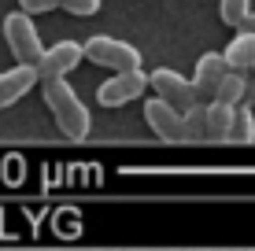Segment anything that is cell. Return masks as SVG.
Instances as JSON below:
<instances>
[{
    "label": "cell",
    "mask_w": 255,
    "mask_h": 251,
    "mask_svg": "<svg viewBox=\"0 0 255 251\" xmlns=\"http://www.w3.org/2000/svg\"><path fill=\"white\" fill-rule=\"evenodd\" d=\"M41 85H45V103L52 111V118H56L59 133L70 137V141H85L93 129V118H89V107L82 103V96L74 92V85L67 78H48Z\"/></svg>",
    "instance_id": "1"
},
{
    "label": "cell",
    "mask_w": 255,
    "mask_h": 251,
    "mask_svg": "<svg viewBox=\"0 0 255 251\" xmlns=\"http://www.w3.org/2000/svg\"><path fill=\"white\" fill-rule=\"evenodd\" d=\"M82 56L93 59V63L108 67V71H140V48L129 45V41H119L111 33H96L82 45Z\"/></svg>",
    "instance_id": "2"
},
{
    "label": "cell",
    "mask_w": 255,
    "mask_h": 251,
    "mask_svg": "<svg viewBox=\"0 0 255 251\" xmlns=\"http://www.w3.org/2000/svg\"><path fill=\"white\" fill-rule=\"evenodd\" d=\"M4 41H7V48H11V56L19 59V63H26V67H37L41 52H45L37 26H33V19L22 15V11L4 15Z\"/></svg>",
    "instance_id": "3"
},
{
    "label": "cell",
    "mask_w": 255,
    "mask_h": 251,
    "mask_svg": "<svg viewBox=\"0 0 255 251\" xmlns=\"http://www.w3.org/2000/svg\"><path fill=\"white\" fill-rule=\"evenodd\" d=\"M148 85L155 89V96H159L163 103H170L174 111H189L192 103H200V96H196V89H192V82L189 78H181L174 67H155L152 74H148Z\"/></svg>",
    "instance_id": "4"
},
{
    "label": "cell",
    "mask_w": 255,
    "mask_h": 251,
    "mask_svg": "<svg viewBox=\"0 0 255 251\" xmlns=\"http://www.w3.org/2000/svg\"><path fill=\"white\" fill-rule=\"evenodd\" d=\"M144 89H148L144 71H119L115 78H108V82L96 89V103H104V107H122V103L137 100Z\"/></svg>",
    "instance_id": "5"
},
{
    "label": "cell",
    "mask_w": 255,
    "mask_h": 251,
    "mask_svg": "<svg viewBox=\"0 0 255 251\" xmlns=\"http://www.w3.org/2000/svg\"><path fill=\"white\" fill-rule=\"evenodd\" d=\"M82 45L78 41H59V45H52V48H45L41 52V59H37V78L41 82H48V78H63V74H70L78 63H82Z\"/></svg>",
    "instance_id": "6"
},
{
    "label": "cell",
    "mask_w": 255,
    "mask_h": 251,
    "mask_svg": "<svg viewBox=\"0 0 255 251\" xmlns=\"http://www.w3.org/2000/svg\"><path fill=\"white\" fill-rule=\"evenodd\" d=\"M144 122L152 126V133L166 144H178L181 141V111H174L170 103H163L159 96L144 103Z\"/></svg>",
    "instance_id": "7"
},
{
    "label": "cell",
    "mask_w": 255,
    "mask_h": 251,
    "mask_svg": "<svg viewBox=\"0 0 255 251\" xmlns=\"http://www.w3.org/2000/svg\"><path fill=\"white\" fill-rule=\"evenodd\" d=\"M226 74H230V67H226L222 52H207V56L196 59V74H192L189 82H192V89H196L200 100H211V96H215V89L222 85Z\"/></svg>",
    "instance_id": "8"
},
{
    "label": "cell",
    "mask_w": 255,
    "mask_h": 251,
    "mask_svg": "<svg viewBox=\"0 0 255 251\" xmlns=\"http://www.w3.org/2000/svg\"><path fill=\"white\" fill-rule=\"evenodd\" d=\"M37 82H41L37 71H33V67H26V63H15L11 71H4V74H0V107L19 103Z\"/></svg>",
    "instance_id": "9"
},
{
    "label": "cell",
    "mask_w": 255,
    "mask_h": 251,
    "mask_svg": "<svg viewBox=\"0 0 255 251\" xmlns=\"http://www.w3.org/2000/svg\"><path fill=\"white\" fill-rule=\"evenodd\" d=\"M222 59H226V67H230V71H255V37L237 30V37L226 45Z\"/></svg>",
    "instance_id": "10"
},
{
    "label": "cell",
    "mask_w": 255,
    "mask_h": 251,
    "mask_svg": "<svg viewBox=\"0 0 255 251\" xmlns=\"http://www.w3.org/2000/svg\"><path fill=\"white\" fill-rule=\"evenodd\" d=\"M230 144H252L255 141V115L248 103H237L233 107V122H230V133H226Z\"/></svg>",
    "instance_id": "11"
},
{
    "label": "cell",
    "mask_w": 255,
    "mask_h": 251,
    "mask_svg": "<svg viewBox=\"0 0 255 251\" xmlns=\"http://www.w3.org/2000/svg\"><path fill=\"white\" fill-rule=\"evenodd\" d=\"M181 141H207V103H192L181 111Z\"/></svg>",
    "instance_id": "12"
},
{
    "label": "cell",
    "mask_w": 255,
    "mask_h": 251,
    "mask_svg": "<svg viewBox=\"0 0 255 251\" xmlns=\"http://www.w3.org/2000/svg\"><path fill=\"white\" fill-rule=\"evenodd\" d=\"M230 122H233V107H230V103L211 100L207 103V141H226Z\"/></svg>",
    "instance_id": "13"
},
{
    "label": "cell",
    "mask_w": 255,
    "mask_h": 251,
    "mask_svg": "<svg viewBox=\"0 0 255 251\" xmlns=\"http://www.w3.org/2000/svg\"><path fill=\"white\" fill-rule=\"evenodd\" d=\"M244 85H248L244 71H230V74L222 78V85L215 89V96H211V100H218V103H230V107H237V103H244Z\"/></svg>",
    "instance_id": "14"
},
{
    "label": "cell",
    "mask_w": 255,
    "mask_h": 251,
    "mask_svg": "<svg viewBox=\"0 0 255 251\" xmlns=\"http://www.w3.org/2000/svg\"><path fill=\"white\" fill-rule=\"evenodd\" d=\"M218 11H222V22L226 26H241V19L252 11V0H222Z\"/></svg>",
    "instance_id": "15"
},
{
    "label": "cell",
    "mask_w": 255,
    "mask_h": 251,
    "mask_svg": "<svg viewBox=\"0 0 255 251\" xmlns=\"http://www.w3.org/2000/svg\"><path fill=\"white\" fill-rule=\"evenodd\" d=\"M59 7H67V11L78 15V19H89V15L100 11V0H59Z\"/></svg>",
    "instance_id": "16"
},
{
    "label": "cell",
    "mask_w": 255,
    "mask_h": 251,
    "mask_svg": "<svg viewBox=\"0 0 255 251\" xmlns=\"http://www.w3.org/2000/svg\"><path fill=\"white\" fill-rule=\"evenodd\" d=\"M52 7H59V0H19V11L22 15H45Z\"/></svg>",
    "instance_id": "17"
},
{
    "label": "cell",
    "mask_w": 255,
    "mask_h": 251,
    "mask_svg": "<svg viewBox=\"0 0 255 251\" xmlns=\"http://www.w3.org/2000/svg\"><path fill=\"white\" fill-rule=\"evenodd\" d=\"M237 30H241V33H252V37H255V11H248V15H244Z\"/></svg>",
    "instance_id": "18"
},
{
    "label": "cell",
    "mask_w": 255,
    "mask_h": 251,
    "mask_svg": "<svg viewBox=\"0 0 255 251\" xmlns=\"http://www.w3.org/2000/svg\"><path fill=\"white\" fill-rule=\"evenodd\" d=\"M244 103H248V107L255 103V82H248V85H244Z\"/></svg>",
    "instance_id": "19"
}]
</instances>
